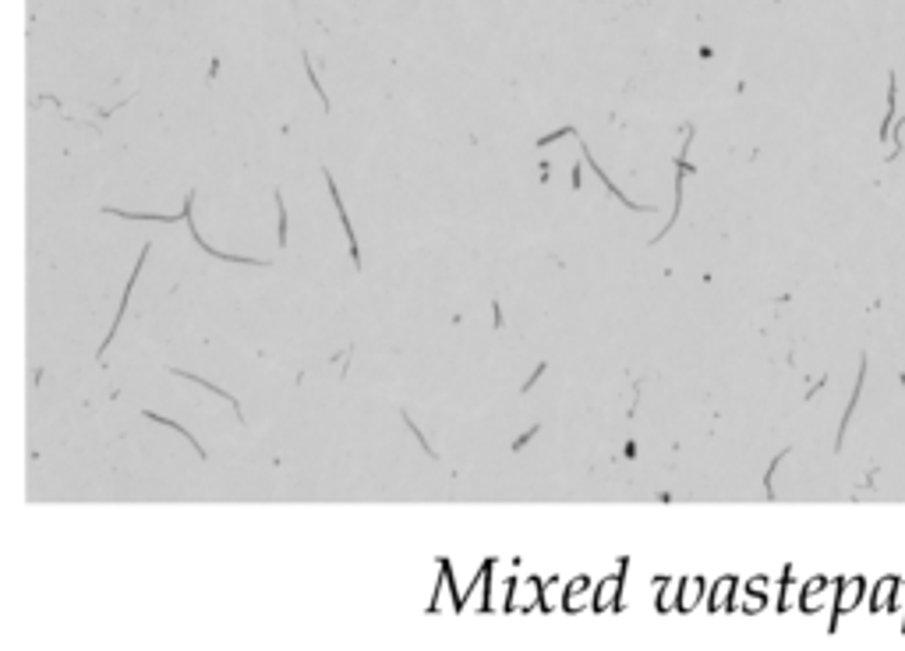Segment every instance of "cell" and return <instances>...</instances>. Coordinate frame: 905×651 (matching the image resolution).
Here are the masks:
<instances>
[{
    "label": "cell",
    "instance_id": "obj_1",
    "mask_svg": "<svg viewBox=\"0 0 905 651\" xmlns=\"http://www.w3.org/2000/svg\"><path fill=\"white\" fill-rule=\"evenodd\" d=\"M326 184H329L333 205H336V213H340V227H344V234H347V241H351V255H354V262L361 265V251H358V237H354V227H351V220H347V209H344V202H340V191H336V184H333V177H329V174H326Z\"/></svg>",
    "mask_w": 905,
    "mask_h": 651
},
{
    "label": "cell",
    "instance_id": "obj_2",
    "mask_svg": "<svg viewBox=\"0 0 905 651\" xmlns=\"http://www.w3.org/2000/svg\"><path fill=\"white\" fill-rule=\"evenodd\" d=\"M276 205H279V244H286V209H283V195L276 191Z\"/></svg>",
    "mask_w": 905,
    "mask_h": 651
},
{
    "label": "cell",
    "instance_id": "obj_3",
    "mask_svg": "<svg viewBox=\"0 0 905 651\" xmlns=\"http://www.w3.org/2000/svg\"><path fill=\"white\" fill-rule=\"evenodd\" d=\"M566 135H576V131H573V128H559V131H552V135L537 138V145H552V142H559V138H566Z\"/></svg>",
    "mask_w": 905,
    "mask_h": 651
},
{
    "label": "cell",
    "instance_id": "obj_4",
    "mask_svg": "<svg viewBox=\"0 0 905 651\" xmlns=\"http://www.w3.org/2000/svg\"><path fill=\"white\" fill-rule=\"evenodd\" d=\"M541 372H545V365H537V369H534V376H530V379H527V386H523V390H530V386H534V383H537V376H541Z\"/></svg>",
    "mask_w": 905,
    "mask_h": 651
}]
</instances>
